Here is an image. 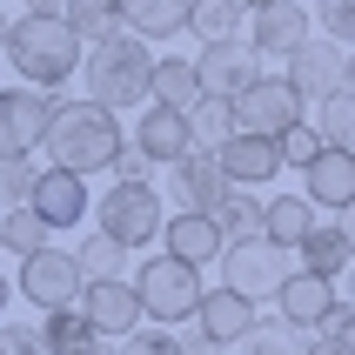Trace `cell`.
<instances>
[{
  "instance_id": "f6af8a7d",
  "label": "cell",
  "mask_w": 355,
  "mask_h": 355,
  "mask_svg": "<svg viewBox=\"0 0 355 355\" xmlns=\"http://www.w3.org/2000/svg\"><path fill=\"white\" fill-rule=\"evenodd\" d=\"M342 94H355V47H349V67H342Z\"/></svg>"
},
{
  "instance_id": "74e56055",
  "label": "cell",
  "mask_w": 355,
  "mask_h": 355,
  "mask_svg": "<svg viewBox=\"0 0 355 355\" xmlns=\"http://www.w3.org/2000/svg\"><path fill=\"white\" fill-rule=\"evenodd\" d=\"M275 141H282V161H288V168H309V161L322 155V135L309 128V121H302V128H288V135H275Z\"/></svg>"
},
{
  "instance_id": "1f68e13d",
  "label": "cell",
  "mask_w": 355,
  "mask_h": 355,
  "mask_svg": "<svg viewBox=\"0 0 355 355\" xmlns=\"http://www.w3.org/2000/svg\"><path fill=\"white\" fill-rule=\"evenodd\" d=\"M47 235H54V228H47V221H40L34 208H27V201L0 215V248H7V255H20V261L34 255V248H47Z\"/></svg>"
},
{
  "instance_id": "f35d334b",
  "label": "cell",
  "mask_w": 355,
  "mask_h": 355,
  "mask_svg": "<svg viewBox=\"0 0 355 355\" xmlns=\"http://www.w3.org/2000/svg\"><path fill=\"white\" fill-rule=\"evenodd\" d=\"M0 355H47V342L27 322H0Z\"/></svg>"
},
{
  "instance_id": "bcb514c9",
  "label": "cell",
  "mask_w": 355,
  "mask_h": 355,
  "mask_svg": "<svg viewBox=\"0 0 355 355\" xmlns=\"http://www.w3.org/2000/svg\"><path fill=\"white\" fill-rule=\"evenodd\" d=\"M7 302H14V282L0 275V315H7Z\"/></svg>"
},
{
  "instance_id": "d590c367",
  "label": "cell",
  "mask_w": 355,
  "mask_h": 355,
  "mask_svg": "<svg viewBox=\"0 0 355 355\" xmlns=\"http://www.w3.org/2000/svg\"><path fill=\"white\" fill-rule=\"evenodd\" d=\"M34 155H14V161H0V201H7V208H20V201L34 195Z\"/></svg>"
},
{
  "instance_id": "7a4b0ae2",
  "label": "cell",
  "mask_w": 355,
  "mask_h": 355,
  "mask_svg": "<svg viewBox=\"0 0 355 355\" xmlns=\"http://www.w3.org/2000/svg\"><path fill=\"white\" fill-rule=\"evenodd\" d=\"M80 54H87V40L60 14H40V7H27V14L14 20V34H7L14 74L27 80V87H40V94H60V87L80 74Z\"/></svg>"
},
{
  "instance_id": "7c38bea8",
  "label": "cell",
  "mask_w": 355,
  "mask_h": 355,
  "mask_svg": "<svg viewBox=\"0 0 355 355\" xmlns=\"http://www.w3.org/2000/svg\"><path fill=\"white\" fill-rule=\"evenodd\" d=\"M221 175H228V188H261V181H275L288 161H282V141L275 135H248V128H235V135L215 148Z\"/></svg>"
},
{
  "instance_id": "8992f818",
  "label": "cell",
  "mask_w": 355,
  "mask_h": 355,
  "mask_svg": "<svg viewBox=\"0 0 355 355\" xmlns=\"http://www.w3.org/2000/svg\"><path fill=\"white\" fill-rule=\"evenodd\" d=\"M302 275V248H282L268 235H248V241H228V255H221V282L241 288L248 302L261 295H282V282Z\"/></svg>"
},
{
  "instance_id": "2e32d148",
  "label": "cell",
  "mask_w": 355,
  "mask_h": 355,
  "mask_svg": "<svg viewBox=\"0 0 355 355\" xmlns=\"http://www.w3.org/2000/svg\"><path fill=\"white\" fill-rule=\"evenodd\" d=\"M80 315L94 322L101 336H135L141 329V295H135V282L128 275H114V282H87V288H80Z\"/></svg>"
},
{
  "instance_id": "b9f144b4",
  "label": "cell",
  "mask_w": 355,
  "mask_h": 355,
  "mask_svg": "<svg viewBox=\"0 0 355 355\" xmlns=\"http://www.w3.org/2000/svg\"><path fill=\"white\" fill-rule=\"evenodd\" d=\"M336 228H342V235H349V248H355V201H349V208H342V221H336Z\"/></svg>"
},
{
  "instance_id": "9c48e42d",
  "label": "cell",
  "mask_w": 355,
  "mask_h": 355,
  "mask_svg": "<svg viewBox=\"0 0 355 355\" xmlns=\"http://www.w3.org/2000/svg\"><path fill=\"white\" fill-rule=\"evenodd\" d=\"M255 302L241 295V288H201V309H195V342H188V355H221V349H235V342H248V329H255Z\"/></svg>"
},
{
  "instance_id": "8fae6325",
  "label": "cell",
  "mask_w": 355,
  "mask_h": 355,
  "mask_svg": "<svg viewBox=\"0 0 355 355\" xmlns=\"http://www.w3.org/2000/svg\"><path fill=\"white\" fill-rule=\"evenodd\" d=\"M195 74H201V94H228V101H235L241 87L261 74V54L248 47V34H235V40H201Z\"/></svg>"
},
{
  "instance_id": "4316f807",
  "label": "cell",
  "mask_w": 355,
  "mask_h": 355,
  "mask_svg": "<svg viewBox=\"0 0 355 355\" xmlns=\"http://www.w3.org/2000/svg\"><path fill=\"white\" fill-rule=\"evenodd\" d=\"M208 215H215L221 241H248V235H261V195H255V188H228V195H221Z\"/></svg>"
},
{
  "instance_id": "3957f363",
  "label": "cell",
  "mask_w": 355,
  "mask_h": 355,
  "mask_svg": "<svg viewBox=\"0 0 355 355\" xmlns=\"http://www.w3.org/2000/svg\"><path fill=\"white\" fill-rule=\"evenodd\" d=\"M80 74H87V101L101 107H148V74H155V54H148V40L141 34H107V40H87V54H80Z\"/></svg>"
},
{
  "instance_id": "83f0119b",
  "label": "cell",
  "mask_w": 355,
  "mask_h": 355,
  "mask_svg": "<svg viewBox=\"0 0 355 355\" xmlns=\"http://www.w3.org/2000/svg\"><path fill=\"white\" fill-rule=\"evenodd\" d=\"M188 135H195V148L215 155L221 141L235 135V101H228V94H201L195 107H188Z\"/></svg>"
},
{
  "instance_id": "44dd1931",
  "label": "cell",
  "mask_w": 355,
  "mask_h": 355,
  "mask_svg": "<svg viewBox=\"0 0 355 355\" xmlns=\"http://www.w3.org/2000/svg\"><path fill=\"white\" fill-rule=\"evenodd\" d=\"M336 302H342L336 282H322V275H288V282H282V295H275V309H282V322H295V329H322Z\"/></svg>"
},
{
  "instance_id": "681fc988",
  "label": "cell",
  "mask_w": 355,
  "mask_h": 355,
  "mask_svg": "<svg viewBox=\"0 0 355 355\" xmlns=\"http://www.w3.org/2000/svg\"><path fill=\"white\" fill-rule=\"evenodd\" d=\"M342 355H355V336H349V342H342Z\"/></svg>"
},
{
  "instance_id": "4fadbf2b",
  "label": "cell",
  "mask_w": 355,
  "mask_h": 355,
  "mask_svg": "<svg viewBox=\"0 0 355 355\" xmlns=\"http://www.w3.org/2000/svg\"><path fill=\"white\" fill-rule=\"evenodd\" d=\"M27 208H34L54 235H67V228H80L87 221V175H67V168H40L34 175V195H27Z\"/></svg>"
},
{
  "instance_id": "52a82bcc",
  "label": "cell",
  "mask_w": 355,
  "mask_h": 355,
  "mask_svg": "<svg viewBox=\"0 0 355 355\" xmlns=\"http://www.w3.org/2000/svg\"><path fill=\"white\" fill-rule=\"evenodd\" d=\"M80 288H87V275H80V261H74V248H34V255L20 261V275H14V295H27L47 315V309H74L80 302Z\"/></svg>"
},
{
  "instance_id": "6da1fadb",
  "label": "cell",
  "mask_w": 355,
  "mask_h": 355,
  "mask_svg": "<svg viewBox=\"0 0 355 355\" xmlns=\"http://www.w3.org/2000/svg\"><path fill=\"white\" fill-rule=\"evenodd\" d=\"M47 168H67V175H101V168H114V155L128 148V128H121L114 107H101V101H54V121H47Z\"/></svg>"
},
{
  "instance_id": "4dcf8cb0",
  "label": "cell",
  "mask_w": 355,
  "mask_h": 355,
  "mask_svg": "<svg viewBox=\"0 0 355 355\" xmlns=\"http://www.w3.org/2000/svg\"><path fill=\"white\" fill-rule=\"evenodd\" d=\"M74 261H80V275L87 282H114V275H128V248H121L114 235H80V248H74Z\"/></svg>"
},
{
  "instance_id": "836d02e7",
  "label": "cell",
  "mask_w": 355,
  "mask_h": 355,
  "mask_svg": "<svg viewBox=\"0 0 355 355\" xmlns=\"http://www.w3.org/2000/svg\"><path fill=\"white\" fill-rule=\"evenodd\" d=\"M309 342H315V329H295V322H255L248 329V355H309Z\"/></svg>"
},
{
  "instance_id": "484cf974",
  "label": "cell",
  "mask_w": 355,
  "mask_h": 355,
  "mask_svg": "<svg viewBox=\"0 0 355 355\" xmlns=\"http://www.w3.org/2000/svg\"><path fill=\"white\" fill-rule=\"evenodd\" d=\"M40 342H47V355H94L101 329L80 315V302H74V309H47L40 315Z\"/></svg>"
},
{
  "instance_id": "ee69618b",
  "label": "cell",
  "mask_w": 355,
  "mask_h": 355,
  "mask_svg": "<svg viewBox=\"0 0 355 355\" xmlns=\"http://www.w3.org/2000/svg\"><path fill=\"white\" fill-rule=\"evenodd\" d=\"M336 288H342V302H349V309H355V261H349V275H342Z\"/></svg>"
},
{
  "instance_id": "ab89813d",
  "label": "cell",
  "mask_w": 355,
  "mask_h": 355,
  "mask_svg": "<svg viewBox=\"0 0 355 355\" xmlns=\"http://www.w3.org/2000/svg\"><path fill=\"white\" fill-rule=\"evenodd\" d=\"M315 336H329V342H349V336H355V309H349V302H336V309H329V322H322Z\"/></svg>"
},
{
  "instance_id": "d6a6232c",
  "label": "cell",
  "mask_w": 355,
  "mask_h": 355,
  "mask_svg": "<svg viewBox=\"0 0 355 355\" xmlns=\"http://www.w3.org/2000/svg\"><path fill=\"white\" fill-rule=\"evenodd\" d=\"M188 27H195L201 40H235L241 27H248V7H241V0H195Z\"/></svg>"
},
{
  "instance_id": "e575fe53",
  "label": "cell",
  "mask_w": 355,
  "mask_h": 355,
  "mask_svg": "<svg viewBox=\"0 0 355 355\" xmlns=\"http://www.w3.org/2000/svg\"><path fill=\"white\" fill-rule=\"evenodd\" d=\"M309 14H315V27L336 40V47H355V0H315Z\"/></svg>"
},
{
  "instance_id": "ba28073f",
  "label": "cell",
  "mask_w": 355,
  "mask_h": 355,
  "mask_svg": "<svg viewBox=\"0 0 355 355\" xmlns=\"http://www.w3.org/2000/svg\"><path fill=\"white\" fill-rule=\"evenodd\" d=\"M302 87L288 74H255L248 87L235 94V128H248V135H288V128H302Z\"/></svg>"
},
{
  "instance_id": "cb8c5ba5",
  "label": "cell",
  "mask_w": 355,
  "mask_h": 355,
  "mask_svg": "<svg viewBox=\"0 0 355 355\" xmlns=\"http://www.w3.org/2000/svg\"><path fill=\"white\" fill-rule=\"evenodd\" d=\"M315 215H322V208L309 195H268V201H261V235L282 241V248H302V235L315 228Z\"/></svg>"
},
{
  "instance_id": "ac0fdd59",
  "label": "cell",
  "mask_w": 355,
  "mask_h": 355,
  "mask_svg": "<svg viewBox=\"0 0 355 355\" xmlns=\"http://www.w3.org/2000/svg\"><path fill=\"white\" fill-rule=\"evenodd\" d=\"M302 195L315 201V208H349L355 201V148H322L309 168H302Z\"/></svg>"
},
{
  "instance_id": "d6986e66",
  "label": "cell",
  "mask_w": 355,
  "mask_h": 355,
  "mask_svg": "<svg viewBox=\"0 0 355 355\" xmlns=\"http://www.w3.org/2000/svg\"><path fill=\"white\" fill-rule=\"evenodd\" d=\"M161 255L188 261V268H208V261L228 255V241H221L215 215H168V228H161Z\"/></svg>"
},
{
  "instance_id": "f546056e",
  "label": "cell",
  "mask_w": 355,
  "mask_h": 355,
  "mask_svg": "<svg viewBox=\"0 0 355 355\" xmlns=\"http://www.w3.org/2000/svg\"><path fill=\"white\" fill-rule=\"evenodd\" d=\"M60 20L80 40H107V34H121V0H60Z\"/></svg>"
},
{
  "instance_id": "d4e9b609",
  "label": "cell",
  "mask_w": 355,
  "mask_h": 355,
  "mask_svg": "<svg viewBox=\"0 0 355 355\" xmlns=\"http://www.w3.org/2000/svg\"><path fill=\"white\" fill-rule=\"evenodd\" d=\"M148 101L155 107H195L201 101V74H195V60H181V54H161L155 60V74H148Z\"/></svg>"
},
{
  "instance_id": "30bf717a",
  "label": "cell",
  "mask_w": 355,
  "mask_h": 355,
  "mask_svg": "<svg viewBox=\"0 0 355 355\" xmlns=\"http://www.w3.org/2000/svg\"><path fill=\"white\" fill-rule=\"evenodd\" d=\"M54 101L60 94H40V87H0V161L14 155H34L40 135H47V121H54Z\"/></svg>"
},
{
  "instance_id": "60d3db41",
  "label": "cell",
  "mask_w": 355,
  "mask_h": 355,
  "mask_svg": "<svg viewBox=\"0 0 355 355\" xmlns=\"http://www.w3.org/2000/svg\"><path fill=\"white\" fill-rule=\"evenodd\" d=\"M148 168H155V161L141 155V148H121L114 155V181H148Z\"/></svg>"
},
{
  "instance_id": "7dc6e473",
  "label": "cell",
  "mask_w": 355,
  "mask_h": 355,
  "mask_svg": "<svg viewBox=\"0 0 355 355\" xmlns=\"http://www.w3.org/2000/svg\"><path fill=\"white\" fill-rule=\"evenodd\" d=\"M7 34H14V20H7V14H0V54H7Z\"/></svg>"
},
{
  "instance_id": "9a60e30c",
  "label": "cell",
  "mask_w": 355,
  "mask_h": 355,
  "mask_svg": "<svg viewBox=\"0 0 355 355\" xmlns=\"http://www.w3.org/2000/svg\"><path fill=\"white\" fill-rule=\"evenodd\" d=\"M168 195H175V215H208V208L228 195V175H221V161L208 155V148H188V155L175 161Z\"/></svg>"
},
{
  "instance_id": "603a6c76",
  "label": "cell",
  "mask_w": 355,
  "mask_h": 355,
  "mask_svg": "<svg viewBox=\"0 0 355 355\" xmlns=\"http://www.w3.org/2000/svg\"><path fill=\"white\" fill-rule=\"evenodd\" d=\"M349 261H355V248H349V235H342L336 221H315V228L302 235V275L342 282V275H349Z\"/></svg>"
},
{
  "instance_id": "8d00e7d4",
  "label": "cell",
  "mask_w": 355,
  "mask_h": 355,
  "mask_svg": "<svg viewBox=\"0 0 355 355\" xmlns=\"http://www.w3.org/2000/svg\"><path fill=\"white\" fill-rule=\"evenodd\" d=\"M121 355H188V342L168 329H135V336H121Z\"/></svg>"
},
{
  "instance_id": "ffe728a7",
  "label": "cell",
  "mask_w": 355,
  "mask_h": 355,
  "mask_svg": "<svg viewBox=\"0 0 355 355\" xmlns=\"http://www.w3.org/2000/svg\"><path fill=\"white\" fill-rule=\"evenodd\" d=\"M135 148H141L148 161H168V168H175V161L195 148L188 114H181V107H155V101H148V107H141V121H135Z\"/></svg>"
},
{
  "instance_id": "5bb4252c",
  "label": "cell",
  "mask_w": 355,
  "mask_h": 355,
  "mask_svg": "<svg viewBox=\"0 0 355 355\" xmlns=\"http://www.w3.org/2000/svg\"><path fill=\"white\" fill-rule=\"evenodd\" d=\"M309 34H315V14H309L302 0H268L261 14H248V47H255L261 60H268V54L288 60Z\"/></svg>"
},
{
  "instance_id": "f1b7e54d",
  "label": "cell",
  "mask_w": 355,
  "mask_h": 355,
  "mask_svg": "<svg viewBox=\"0 0 355 355\" xmlns=\"http://www.w3.org/2000/svg\"><path fill=\"white\" fill-rule=\"evenodd\" d=\"M309 128L322 135V148H355V94H342V87H336V94H322Z\"/></svg>"
},
{
  "instance_id": "c3c4849f",
  "label": "cell",
  "mask_w": 355,
  "mask_h": 355,
  "mask_svg": "<svg viewBox=\"0 0 355 355\" xmlns=\"http://www.w3.org/2000/svg\"><path fill=\"white\" fill-rule=\"evenodd\" d=\"M241 7H248V14H261V7H268V0H241Z\"/></svg>"
},
{
  "instance_id": "7402d4cb",
  "label": "cell",
  "mask_w": 355,
  "mask_h": 355,
  "mask_svg": "<svg viewBox=\"0 0 355 355\" xmlns=\"http://www.w3.org/2000/svg\"><path fill=\"white\" fill-rule=\"evenodd\" d=\"M188 14H195V0H121V27L141 34L148 47H155V40L188 34Z\"/></svg>"
},
{
  "instance_id": "e0dca14e",
  "label": "cell",
  "mask_w": 355,
  "mask_h": 355,
  "mask_svg": "<svg viewBox=\"0 0 355 355\" xmlns=\"http://www.w3.org/2000/svg\"><path fill=\"white\" fill-rule=\"evenodd\" d=\"M342 67H349V47H336L329 34H309L295 54H288V80L302 87V101L336 94V87H342Z\"/></svg>"
},
{
  "instance_id": "277c9868",
  "label": "cell",
  "mask_w": 355,
  "mask_h": 355,
  "mask_svg": "<svg viewBox=\"0 0 355 355\" xmlns=\"http://www.w3.org/2000/svg\"><path fill=\"white\" fill-rule=\"evenodd\" d=\"M94 228L114 235L121 248L135 255V248L161 241V228H168V201H161L155 181H114V188L101 195V208H94Z\"/></svg>"
},
{
  "instance_id": "5b68a950",
  "label": "cell",
  "mask_w": 355,
  "mask_h": 355,
  "mask_svg": "<svg viewBox=\"0 0 355 355\" xmlns=\"http://www.w3.org/2000/svg\"><path fill=\"white\" fill-rule=\"evenodd\" d=\"M128 282H135L141 315L155 322V329H168V322H195V309H201V268H188V261H175V255H148L141 275H128Z\"/></svg>"
},
{
  "instance_id": "7bdbcfd3",
  "label": "cell",
  "mask_w": 355,
  "mask_h": 355,
  "mask_svg": "<svg viewBox=\"0 0 355 355\" xmlns=\"http://www.w3.org/2000/svg\"><path fill=\"white\" fill-rule=\"evenodd\" d=\"M309 355H342V342H329V336H315V342H309Z\"/></svg>"
}]
</instances>
